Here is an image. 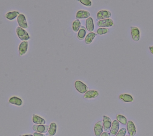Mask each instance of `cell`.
<instances>
[{"mask_svg": "<svg viewBox=\"0 0 153 136\" xmlns=\"http://www.w3.org/2000/svg\"><path fill=\"white\" fill-rule=\"evenodd\" d=\"M19 12L15 11L8 12L5 15V17L9 20H13L15 19L17 17L19 16Z\"/></svg>", "mask_w": 153, "mask_h": 136, "instance_id": "cell-20", "label": "cell"}, {"mask_svg": "<svg viewBox=\"0 0 153 136\" xmlns=\"http://www.w3.org/2000/svg\"><path fill=\"white\" fill-rule=\"evenodd\" d=\"M126 136H128V135H126Z\"/></svg>", "mask_w": 153, "mask_h": 136, "instance_id": "cell-32", "label": "cell"}, {"mask_svg": "<svg viewBox=\"0 0 153 136\" xmlns=\"http://www.w3.org/2000/svg\"><path fill=\"white\" fill-rule=\"evenodd\" d=\"M103 123L104 131L106 132L110 131L112 125V121L110 118L106 116H103Z\"/></svg>", "mask_w": 153, "mask_h": 136, "instance_id": "cell-3", "label": "cell"}, {"mask_svg": "<svg viewBox=\"0 0 153 136\" xmlns=\"http://www.w3.org/2000/svg\"><path fill=\"white\" fill-rule=\"evenodd\" d=\"M99 95V93L96 90L88 91L84 95V98L86 99H94Z\"/></svg>", "mask_w": 153, "mask_h": 136, "instance_id": "cell-13", "label": "cell"}, {"mask_svg": "<svg viewBox=\"0 0 153 136\" xmlns=\"http://www.w3.org/2000/svg\"><path fill=\"white\" fill-rule=\"evenodd\" d=\"M111 12L107 10H101L97 13V17L98 20L109 19L111 16Z\"/></svg>", "mask_w": 153, "mask_h": 136, "instance_id": "cell-5", "label": "cell"}, {"mask_svg": "<svg viewBox=\"0 0 153 136\" xmlns=\"http://www.w3.org/2000/svg\"><path fill=\"white\" fill-rule=\"evenodd\" d=\"M110 134L107 132H104L100 136H110Z\"/></svg>", "mask_w": 153, "mask_h": 136, "instance_id": "cell-29", "label": "cell"}, {"mask_svg": "<svg viewBox=\"0 0 153 136\" xmlns=\"http://www.w3.org/2000/svg\"><path fill=\"white\" fill-rule=\"evenodd\" d=\"M109 31V29L107 28H98L97 30V33L99 35L106 34Z\"/></svg>", "mask_w": 153, "mask_h": 136, "instance_id": "cell-25", "label": "cell"}, {"mask_svg": "<svg viewBox=\"0 0 153 136\" xmlns=\"http://www.w3.org/2000/svg\"><path fill=\"white\" fill-rule=\"evenodd\" d=\"M116 119H117V121L122 124L124 125H127V119L124 116L121 115H117Z\"/></svg>", "mask_w": 153, "mask_h": 136, "instance_id": "cell-24", "label": "cell"}, {"mask_svg": "<svg viewBox=\"0 0 153 136\" xmlns=\"http://www.w3.org/2000/svg\"><path fill=\"white\" fill-rule=\"evenodd\" d=\"M97 25L100 27H109L113 26L114 22L112 19H107L99 20L97 22Z\"/></svg>", "mask_w": 153, "mask_h": 136, "instance_id": "cell-4", "label": "cell"}, {"mask_svg": "<svg viewBox=\"0 0 153 136\" xmlns=\"http://www.w3.org/2000/svg\"><path fill=\"white\" fill-rule=\"evenodd\" d=\"M9 102L11 104L19 106H21L23 104L22 100L19 97L15 96L11 97L9 100Z\"/></svg>", "mask_w": 153, "mask_h": 136, "instance_id": "cell-17", "label": "cell"}, {"mask_svg": "<svg viewBox=\"0 0 153 136\" xmlns=\"http://www.w3.org/2000/svg\"><path fill=\"white\" fill-rule=\"evenodd\" d=\"M16 32L18 37L21 40L24 41L30 39V36L28 32L21 27H17L16 29Z\"/></svg>", "mask_w": 153, "mask_h": 136, "instance_id": "cell-1", "label": "cell"}, {"mask_svg": "<svg viewBox=\"0 0 153 136\" xmlns=\"http://www.w3.org/2000/svg\"><path fill=\"white\" fill-rule=\"evenodd\" d=\"M80 1L83 5L88 7H90L92 5V1L90 0H80Z\"/></svg>", "mask_w": 153, "mask_h": 136, "instance_id": "cell-27", "label": "cell"}, {"mask_svg": "<svg viewBox=\"0 0 153 136\" xmlns=\"http://www.w3.org/2000/svg\"><path fill=\"white\" fill-rule=\"evenodd\" d=\"M20 136H33L32 135H21Z\"/></svg>", "mask_w": 153, "mask_h": 136, "instance_id": "cell-31", "label": "cell"}, {"mask_svg": "<svg viewBox=\"0 0 153 136\" xmlns=\"http://www.w3.org/2000/svg\"><path fill=\"white\" fill-rule=\"evenodd\" d=\"M57 125L55 123H52L49 126L47 135L52 136L54 135L56 133Z\"/></svg>", "mask_w": 153, "mask_h": 136, "instance_id": "cell-18", "label": "cell"}, {"mask_svg": "<svg viewBox=\"0 0 153 136\" xmlns=\"http://www.w3.org/2000/svg\"><path fill=\"white\" fill-rule=\"evenodd\" d=\"M34 136H45V135L42 133H34Z\"/></svg>", "mask_w": 153, "mask_h": 136, "instance_id": "cell-28", "label": "cell"}, {"mask_svg": "<svg viewBox=\"0 0 153 136\" xmlns=\"http://www.w3.org/2000/svg\"><path fill=\"white\" fill-rule=\"evenodd\" d=\"M103 131V123L102 121H98L95 124L94 127V132L96 136H100Z\"/></svg>", "mask_w": 153, "mask_h": 136, "instance_id": "cell-8", "label": "cell"}, {"mask_svg": "<svg viewBox=\"0 0 153 136\" xmlns=\"http://www.w3.org/2000/svg\"><path fill=\"white\" fill-rule=\"evenodd\" d=\"M17 22L20 27L22 28H27L28 27L26 17L23 14H21L17 18Z\"/></svg>", "mask_w": 153, "mask_h": 136, "instance_id": "cell-10", "label": "cell"}, {"mask_svg": "<svg viewBox=\"0 0 153 136\" xmlns=\"http://www.w3.org/2000/svg\"><path fill=\"white\" fill-rule=\"evenodd\" d=\"M126 133V129L125 128L120 129L115 136H125Z\"/></svg>", "mask_w": 153, "mask_h": 136, "instance_id": "cell-26", "label": "cell"}, {"mask_svg": "<svg viewBox=\"0 0 153 136\" xmlns=\"http://www.w3.org/2000/svg\"><path fill=\"white\" fill-rule=\"evenodd\" d=\"M81 23L79 19H76L73 22L72 24L73 30L75 32L79 31L80 27H81Z\"/></svg>", "mask_w": 153, "mask_h": 136, "instance_id": "cell-23", "label": "cell"}, {"mask_svg": "<svg viewBox=\"0 0 153 136\" xmlns=\"http://www.w3.org/2000/svg\"><path fill=\"white\" fill-rule=\"evenodd\" d=\"M87 31L86 28L84 26H82L80 30H79L78 34V38L80 40H82L86 36Z\"/></svg>", "mask_w": 153, "mask_h": 136, "instance_id": "cell-22", "label": "cell"}, {"mask_svg": "<svg viewBox=\"0 0 153 136\" xmlns=\"http://www.w3.org/2000/svg\"><path fill=\"white\" fill-rule=\"evenodd\" d=\"M150 51L153 54V46L149 47Z\"/></svg>", "mask_w": 153, "mask_h": 136, "instance_id": "cell-30", "label": "cell"}, {"mask_svg": "<svg viewBox=\"0 0 153 136\" xmlns=\"http://www.w3.org/2000/svg\"><path fill=\"white\" fill-rule=\"evenodd\" d=\"M96 35L97 34L94 32H90L87 35L85 38V42L87 44H90L93 42Z\"/></svg>", "mask_w": 153, "mask_h": 136, "instance_id": "cell-21", "label": "cell"}, {"mask_svg": "<svg viewBox=\"0 0 153 136\" xmlns=\"http://www.w3.org/2000/svg\"><path fill=\"white\" fill-rule=\"evenodd\" d=\"M119 99L124 102H132L133 101V98L131 95L128 94H122L120 95Z\"/></svg>", "mask_w": 153, "mask_h": 136, "instance_id": "cell-16", "label": "cell"}, {"mask_svg": "<svg viewBox=\"0 0 153 136\" xmlns=\"http://www.w3.org/2000/svg\"><path fill=\"white\" fill-rule=\"evenodd\" d=\"M86 26L87 30L90 32L94 31V20L92 17H90L87 19L86 21Z\"/></svg>", "mask_w": 153, "mask_h": 136, "instance_id": "cell-15", "label": "cell"}, {"mask_svg": "<svg viewBox=\"0 0 153 136\" xmlns=\"http://www.w3.org/2000/svg\"><path fill=\"white\" fill-rule=\"evenodd\" d=\"M120 127L119 123L117 120H114L112 122V126L110 131V135L116 136L118 133Z\"/></svg>", "mask_w": 153, "mask_h": 136, "instance_id": "cell-7", "label": "cell"}, {"mask_svg": "<svg viewBox=\"0 0 153 136\" xmlns=\"http://www.w3.org/2000/svg\"><path fill=\"white\" fill-rule=\"evenodd\" d=\"M75 86L77 91L82 94L86 93L88 91V86L81 81H76L75 83Z\"/></svg>", "mask_w": 153, "mask_h": 136, "instance_id": "cell-2", "label": "cell"}, {"mask_svg": "<svg viewBox=\"0 0 153 136\" xmlns=\"http://www.w3.org/2000/svg\"><path fill=\"white\" fill-rule=\"evenodd\" d=\"M127 129L130 136H134L136 134V129L135 125L132 121H129L128 122Z\"/></svg>", "mask_w": 153, "mask_h": 136, "instance_id": "cell-11", "label": "cell"}, {"mask_svg": "<svg viewBox=\"0 0 153 136\" xmlns=\"http://www.w3.org/2000/svg\"><path fill=\"white\" fill-rule=\"evenodd\" d=\"M131 30L133 40L136 42L138 41L140 37V31L139 28L136 26H132Z\"/></svg>", "mask_w": 153, "mask_h": 136, "instance_id": "cell-6", "label": "cell"}, {"mask_svg": "<svg viewBox=\"0 0 153 136\" xmlns=\"http://www.w3.org/2000/svg\"><path fill=\"white\" fill-rule=\"evenodd\" d=\"M32 121L33 123L36 124L42 125L45 124V120L40 117L39 116L33 115L32 117Z\"/></svg>", "mask_w": 153, "mask_h": 136, "instance_id": "cell-19", "label": "cell"}, {"mask_svg": "<svg viewBox=\"0 0 153 136\" xmlns=\"http://www.w3.org/2000/svg\"><path fill=\"white\" fill-rule=\"evenodd\" d=\"M32 129L34 131L37 132L43 133H46L49 130V126L47 125H33L32 127Z\"/></svg>", "mask_w": 153, "mask_h": 136, "instance_id": "cell-9", "label": "cell"}, {"mask_svg": "<svg viewBox=\"0 0 153 136\" xmlns=\"http://www.w3.org/2000/svg\"><path fill=\"white\" fill-rule=\"evenodd\" d=\"M90 16V12L88 11H85V10H80L77 12L76 17L77 19H86V18H89Z\"/></svg>", "mask_w": 153, "mask_h": 136, "instance_id": "cell-14", "label": "cell"}, {"mask_svg": "<svg viewBox=\"0 0 153 136\" xmlns=\"http://www.w3.org/2000/svg\"><path fill=\"white\" fill-rule=\"evenodd\" d=\"M28 42L24 41L22 42L19 45V52L20 56H23L27 52L28 49Z\"/></svg>", "mask_w": 153, "mask_h": 136, "instance_id": "cell-12", "label": "cell"}]
</instances>
